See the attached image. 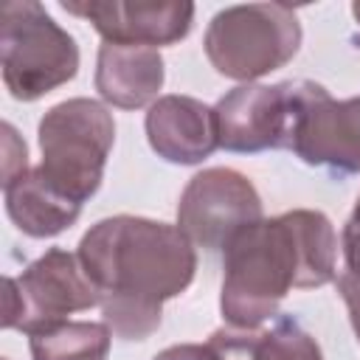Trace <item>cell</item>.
I'll list each match as a JSON object with an SVG mask.
<instances>
[{"instance_id":"6da1fadb","label":"cell","mask_w":360,"mask_h":360,"mask_svg":"<svg viewBox=\"0 0 360 360\" xmlns=\"http://www.w3.org/2000/svg\"><path fill=\"white\" fill-rule=\"evenodd\" d=\"M76 256L101 295L104 323L121 340H146L158 332L163 304L197 273L194 245L177 225L129 214L98 219Z\"/></svg>"},{"instance_id":"7a4b0ae2","label":"cell","mask_w":360,"mask_h":360,"mask_svg":"<svg viewBox=\"0 0 360 360\" xmlns=\"http://www.w3.org/2000/svg\"><path fill=\"white\" fill-rule=\"evenodd\" d=\"M338 236L326 214L295 208L242 228L222 259L219 309L231 329L253 332L278 315L284 295L338 278Z\"/></svg>"},{"instance_id":"3957f363","label":"cell","mask_w":360,"mask_h":360,"mask_svg":"<svg viewBox=\"0 0 360 360\" xmlns=\"http://www.w3.org/2000/svg\"><path fill=\"white\" fill-rule=\"evenodd\" d=\"M39 174L68 200L84 205L104 180V166L115 141L112 112L96 98H68L53 104L39 121Z\"/></svg>"},{"instance_id":"277c9868","label":"cell","mask_w":360,"mask_h":360,"mask_svg":"<svg viewBox=\"0 0 360 360\" xmlns=\"http://www.w3.org/2000/svg\"><path fill=\"white\" fill-rule=\"evenodd\" d=\"M298 14L284 3H242L217 11L205 28V56L217 73L253 84L284 68L301 48Z\"/></svg>"},{"instance_id":"5b68a950","label":"cell","mask_w":360,"mask_h":360,"mask_svg":"<svg viewBox=\"0 0 360 360\" xmlns=\"http://www.w3.org/2000/svg\"><path fill=\"white\" fill-rule=\"evenodd\" d=\"M0 62L6 90L37 101L79 73V45L37 0H8L0 6Z\"/></svg>"},{"instance_id":"8992f818","label":"cell","mask_w":360,"mask_h":360,"mask_svg":"<svg viewBox=\"0 0 360 360\" xmlns=\"http://www.w3.org/2000/svg\"><path fill=\"white\" fill-rule=\"evenodd\" d=\"M98 304L101 295L87 278L79 256L65 248H51L20 276H6L3 326L34 335L68 321L70 312Z\"/></svg>"},{"instance_id":"52a82bcc","label":"cell","mask_w":360,"mask_h":360,"mask_svg":"<svg viewBox=\"0 0 360 360\" xmlns=\"http://www.w3.org/2000/svg\"><path fill=\"white\" fill-rule=\"evenodd\" d=\"M264 219L256 186L236 169L214 166L188 180L177 202V228L191 245L225 250V245L248 225Z\"/></svg>"},{"instance_id":"ba28073f","label":"cell","mask_w":360,"mask_h":360,"mask_svg":"<svg viewBox=\"0 0 360 360\" xmlns=\"http://www.w3.org/2000/svg\"><path fill=\"white\" fill-rule=\"evenodd\" d=\"M307 166L332 174H360V96L332 98L323 84L298 79L290 146Z\"/></svg>"},{"instance_id":"9c48e42d","label":"cell","mask_w":360,"mask_h":360,"mask_svg":"<svg viewBox=\"0 0 360 360\" xmlns=\"http://www.w3.org/2000/svg\"><path fill=\"white\" fill-rule=\"evenodd\" d=\"M298 82L278 84H239L217 104L219 146L228 152H264L287 149L295 121Z\"/></svg>"},{"instance_id":"30bf717a","label":"cell","mask_w":360,"mask_h":360,"mask_svg":"<svg viewBox=\"0 0 360 360\" xmlns=\"http://www.w3.org/2000/svg\"><path fill=\"white\" fill-rule=\"evenodd\" d=\"M62 8L87 20L104 42L160 48L188 37L194 22V3H118V0H65Z\"/></svg>"},{"instance_id":"8fae6325","label":"cell","mask_w":360,"mask_h":360,"mask_svg":"<svg viewBox=\"0 0 360 360\" xmlns=\"http://www.w3.org/2000/svg\"><path fill=\"white\" fill-rule=\"evenodd\" d=\"M146 138L158 158L194 166L219 146L217 112L191 96H160L146 112Z\"/></svg>"},{"instance_id":"7c38bea8","label":"cell","mask_w":360,"mask_h":360,"mask_svg":"<svg viewBox=\"0 0 360 360\" xmlns=\"http://www.w3.org/2000/svg\"><path fill=\"white\" fill-rule=\"evenodd\" d=\"M166 68L158 48L115 45L104 42L96 59V90L98 96L121 110L152 107L163 87Z\"/></svg>"},{"instance_id":"4fadbf2b","label":"cell","mask_w":360,"mask_h":360,"mask_svg":"<svg viewBox=\"0 0 360 360\" xmlns=\"http://www.w3.org/2000/svg\"><path fill=\"white\" fill-rule=\"evenodd\" d=\"M3 191H6V214H8V219L22 233H28L34 239H48V236L62 233L82 214V205L68 200L62 191H56L39 174V169L22 172L11 183H6Z\"/></svg>"},{"instance_id":"5bb4252c","label":"cell","mask_w":360,"mask_h":360,"mask_svg":"<svg viewBox=\"0 0 360 360\" xmlns=\"http://www.w3.org/2000/svg\"><path fill=\"white\" fill-rule=\"evenodd\" d=\"M112 332L101 321H62L28 335L34 360H107Z\"/></svg>"},{"instance_id":"9a60e30c","label":"cell","mask_w":360,"mask_h":360,"mask_svg":"<svg viewBox=\"0 0 360 360\" xmlns=\"http://www.w3.org/2000/svg\"><path fill=\"white\" fill-rule=\"evenodd\" d=\"M250 360H323V354L292 315H278L270 329L253 332Z\"/></svg>"},{"instance_id":"2e32d148","label":"cell","mask_w":360,"mask_h":360,"mask_svg":"<svg viewBox=\"0 0 360 360\" xmlns=\"http://www.w3.org/2000/svg\"><path fill=\"white\" fill-rule=\"evenodd\" d=\"M28 172V149L11 124H3V186Z\"/></svg>"},{"instance_id":"e0dca14e","label":"cell","mask_w":360,"mask_h":360,"mask_svg":"<svg viewBox=\"0 0 360 360\" xmlns=\"http://www.w3.org/2000/svg\"><path fill=\"white\" fill-rule=\"evenodd\" d=\"M340 248H343V256H346V267L349 273H354L360 278V197L343 225V233H340Z\"/></svg>"},{"instance_id":"ac0fdd59","label":"cell","mask_w":360,"mask_h":360,"mask_svg":"<svg viewBox=\"0 0 360 360\" xmlns=\"http://www.w3.org/2000/svg\"><path fill=\"white\" fill-rule=\"evenodd\" d=\"M152 360H225L208 340L205 343H177L158 352Z\"/></svg>"},{"instance_id":"d6986e66","label":"cell","mask_w":360,"mask_h":360,"mask_svg":"<svg viewBox=\"0 0 360 360\" xmlns=\"http://www.w3.org/2000/svg\"><path fill=\"white\" fill-rule=\"evenodd\" d=\"M338 292H340V298L349 309V321H352L354 335L360 340V278L346 270L343 276H338Z\"/></svg>"},{"instance_id":"ffe728a7","label":"cell","mask_w":360,"mask_h":360,"mask_svg":"<svg viewBox=\"0 0 360 360\" xmlns=\"http://www.w3.org/2000/svg\"><path fill=\"white\" fill-rule=\"evenodd\" d=\"M352 14H354V20H357V25H360V0L352 3Z\"/></svg>"}]
</instances>
